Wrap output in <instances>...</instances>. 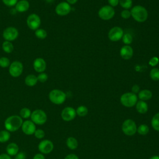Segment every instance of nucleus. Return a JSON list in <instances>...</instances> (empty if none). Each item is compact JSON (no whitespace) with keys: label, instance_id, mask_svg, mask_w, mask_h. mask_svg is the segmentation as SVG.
Here are the masks:
<instances>
[{"label":"nucleus","instance_id":"f257e3e1","mask_svg":"<svg viewBox=\"0 0 159 159\" xmlns=\"http://www.w3.org/2000/svg\"><path fill=\"white\" fill-rule=\"evenodd\" d=\"M23 123L22 119L18 115H12L7 118L4 121V127L9 132H15L18 130L22 126Z\"/></svg>","mask_w":159,"mask_h":159},{"label":"nucleus","instance_id":"f03ea898","mask_svg":"<svg viewBox=\"0 0 159 159\" xmlns=\"http://www.w3.org/2000/svg\"><path fill=\"white\" fill-rule=\"evenodd\" d=\"M130 13L132 18L138 22H144L147 19L148 16L147 9L140 5L132 7Z\"/></svg>","mask_w":159,"mask_h":159},{"label":"nucleus","instance_id":"7ed1b4c3","mask_svg":"<svg viewBox=\"0 0 159 159\" xmlns=\"http://www.w3.org/2000/svg\"><path fill=\"white\" fill-rule=\"evenodd\" d=\"M138 101V97L137 94L127 92L121 95L120 98V102L122 106L126 107H132L135 106Z\"/></svg>","mask_w":159,"mask_h":159},{"label":"nucleus","instance_id":"20e7f679","mask_svg":"<svg viewBox=\"0 0 159 159\" xmlns=\"http://www.w3.org/2000/svg\"><path fill=\"white\" fill-rule=\"evenodd\" d=\"M48 98L52 103L57 105H60L65 101L66 95L63 91L58 89H54L50 91L49 93Z\"/></svg>","mask_w":159,"mask_h":159},{"label":"nucleus","instance_id":"39448f33","mask_svg":"<svg viewBox=\"0 0 159 159\" xmlns=\"http://www.w3.org/2000/svg\"><path fill=\"white\" fill-rule=\"evenodd\" d=\"M137 124L135 122L131 119H127L125 120L122 124V130L123 133L127 136H132L137 132Z\"/></svg>","mask_w":159,"mask_h":159},{"label":"nucleus","instance_id":"423d86ee","mask_svg":"<svg viewBox=\"0 0 159 159\" xmlns=\"http://www.w3.org/2000/svg\"><path fill=\"white\" fill-rule=\"evenodd\" d=\"M31 120L37 125H43L47 120V116L45 111L42 109H35L32 112Z\"/></svg>","mask_w":159,"mask_h":159},{"label":"nucleus","instance_id":"0eeeda50","mask_svg":"<svg viewBox=\"0 0 159 159\" xmlns=\"http://www.w3.org/2000/svg\"><path fill=\"white\" fill-rule=\"evenodd\" d=\"M115 10L114 7L109 5H106L101 7L98 11V16L104 20H108L114 17Z\"/></svg>","mask_w":159,"mask_h":159},{"label":"nucleus","instance_id":"6e6552de","mask_svg":"<svg viewBox=\"0 0 159 159\" xmlns=\"http://www.w3.org/2000/svg\"><path fill=\"white\" fill-rule=\"evenodd\" d=\"M23 65L19 61H14L9 66V73L10 75L14 78H17L23 71Z\"/></svg>","mask_w":159,"mask_h":159},{"label":"nucleus","instance_id":"1a4fd4ad","mask_svg":"<svg viewBox=\"0 0 159 159\" xmlns=\"http://www.w3.org/2000/svg\"><path fill=\"white\" fill-rule=\"evenodd\" d=\"M27 25L28 27L33 30L38 29L41 24L40 17L36 14H31L27 18Z\"/></svg>","mask_w":159,"mask_h":159},{"label":"nucleus","instance_id":"9d476101","mask_svg":"<svg viewBox=\"0 0 159 159\" xmlns=\"http://www.w3.org/2000/svg\"><path fill=\"white\" fill-rule=\"evenodd\" d=\"M124 34V30L121 27L115 26L109 30L108 32V38L111 41L117 42L122 39Z\"/></svg>","mask_w":159,"mask_h":159},{"label":"nucleus","instance_id":"9b49d317","mask_svg":"<svg viewBox=\"0 0 159 159\" xmlns=\"http://www.w3.org/2000/svg\"><path fill=\"white\" fill-rule=\"evenodd\" d=\"M19 36V31L14 27H8L2 32V37L6 41H13Z\"/></svg>","mask_w":159,"mask_h":159},{"label":"nucleus","instance_id":"f8f14e48","mask_svg":"<svg viewBox=\"0 0 159 159\" xmlns=\"http://www.w3.org/2000/svg\"><path fill=\"white\" fill-rule=\"evenodd\" d=\"M53 142L48 139H45L40 142L38 145V150L42 154H48L53 150Z\"/></svg>","mask_w":159,"mask_h":159},{"label":"nucleus","instance_id":"ddd939ff","mask_svg":"<svg viewBox=\"0 0 159 159\" xmlns=\"http://www.w3.org/2000/svg\"><path fill=\"white\" fill-rule=\"evenodd\" d=\"M76 109L70 106L65 107L61 112V119L66 122H70L73 120L76 117Z\"/></svg>","mask_w":159,"mask_h":159},{"label":"nucleus","instance_id":"4468645a","mask_svg":"<svg viewBox=\"0 0 159 159\" xmlns=\"http://www.w3.org/2000/svg\"><path fill=\"white\" fill-rule=\"evenodd\" d=\"M71 10L70 4L66 1L60 2L55 7V12L57 15L60 16H65L68 15Z\"/></svg>","mask_w":159,"mask_h":159},{"label":"nucleus","instance_id":"2eb2a0df","mask_svg":"<svg viewBox=\"0 0 159 159\" xmlns=\"http://www.w3.org/2000/svg\"><path fill=\"white\" fill-rule=\"evenodd\" d=\"M21 129L24 134L31 135L34 134L36 130V126L31 120H26L23 122Z\"/></svg>","mask_w":159,"mask_h":159},{"label":"nucleus","instance_id":"dca6fc26","mask_svg":"<svg viewBox=\"0 0 159 159\" xmlns=\"http://www.w3.org/2000/svg\"><path fill=\"white\" fill-rule=\"evenodd\" d=\"M33 67L34 70L37 73H40L44 72L47 67L46 61L42 58H37L33 62Z\"/></svg>","mask_w":159,"mask_h":159},{"label":"nucleus","instance_id":"f3484780","mask_svg":"<svg viewBox=\"0 0 159 159\" xmlns=\"http://www.w3.org/2000/svg\"><path fill=\"white\" fill-rule=\"evenodd\" d=\"M134 50L130 45H124L120 50V55L124 60H129L133 57Z\"/></svg>","mask_w":159,"mask_h":159},{"label":"nucleus","instance_id":"a211bd4d","mask_svg":"<svg viewBox=\"0 0 159 159\" xmlns=\"http://www.w3.org/2000/svg\"><path fill=\"white\" fill-rule=\"evenodd\" d=\"M16 6V10L19 12H24L27 11L30 7V4L27 0L19 1Z\"/></svg>","mask_w":159,"mask_h":159},{"label":"nucleus","instance_id":"6ab92c4d","mask_svg":"<svg viewBox=\"0 0 159 159\" xmlns=\"http://www.w3.org/2000/svg\"><path fill=\"white\" fill-rule=\"evenodd\" d=\"M135 109L136 111L141 114H144L147 112L148 111V104L145 101H138L135 104Z\"/></svg>","mask_w":159,"mask_h":159},{"label":"nucleus","instance_id":"aec40b11","mask_svg":"<svg viewBox=\"0 0 159 159\" xmlns=\"http://www.w3.org/2000/svg\"><path fill=\"white\" fill-rule=\"evenodd\" d=\"M152 96H153V94L150 90L145 89L140 90L139 91V93H138L137 97L140 100L146 101L150 100L152 98Z\"/></svg>","mask_w":159,"mask_h":159},{"label":"nucleus","instance_id":"412c9836","mask_svg":"<svg viewBox=\"0 0 159 159\" xmlns=\"http://www.w3.org/2000/svg\"><path fill=\"white\" fill-rule=\"evenodd\" d=\"M19 148L17 143L11 142L9 143L6 147V152L10 156H15L19 152Z\"/></svg>","mask_w":159,"mask_h":159},{"label":"nucleus","instance_id":"4be33fe9","mask_svg":"<svg viewBox=\"0 0 159 159\" xmlns=\"http://www.w3.org/2000/svg\"><path fill=\"white\" fill-rule=\"evenodd\" d=\"M25 84L30 87L34 86H35L37 82H38V80H37V77L33 75V74H30L28 75L25 78V80H24Z\"/></svg>","mask_w":159,"mask_h":159},{"label":"nucleus","instance_id":"5701e85b","mask_svg":"<svg viewBox=\"0 0 159 159\" xmlns=\"http://www.w3.org/2000/svg\"><path fill=\"white\" fill-rule=\"evenodd\" d=\"M66 145L70 150H75L78 146V142L77 139L73 137H69L66 140Z\"/></svg>","mask_w":159,"mask_h":159},{"label":"nucleus","instance_id":"b1692460","mask_svg":"<svg viewBox=\"0 0 159 159\" xmlns=\"http://www.w3.org/2000/svg\"><path fill=\"white\" fill-rule=\"evenodd\" d=\"M151 125L152 128L157 132H159V112L153 115L151 120Z\"/></svg>","mask_w":159,"mask_h":159},{"label":"nucleus","instance_id":"393cba45","mask_svg":"<svg viewBox=\"0 0 159 159\" xmlns=\"http://www.w3.org/2000/svg\"><path fill=\"white\" fill-rule=\"evenodd\" d=\"M2 48L4 52L7 53H11L14 50V45L11 42L5 40L2 44Z\"/></svg>","mask_w":159,"mask_h":159},{"label":"nucleus","instance_id":"a878e982","mask_svg":"<svg viewBox=\"0 0 159 159\" xmlns=\"http://www.w3.org/2000/svg\"><path fill=\"white\" fill-rule=\"evenodd\" d=\"M76 115L80 117H84L88 113V109L86 106L84 105H81L78 106L76 109Z\"/></svg>","mask_w":159,"mask_h":159},{"label":"nucleus","instance_id":"bb28decb","mask_svg":"<svg viewBox=\"0 0 159 159\" xmlns=\"http://www.w3.org/2000/svg\"><path fill=\"white\" fill-rule=\"evenodd\" d=\"M11 137L10 132L7 130H2L0 131V142L5 143L7 142Z\"/></svg>","mask_w":159,"mask_h":159},{"label":"nucleus","instance_id":"cd10ccee","mask_svg":"<svg viewBox=\"0 0 159 159\" xmlns=\"http://www.w3.org/2000/svg\"><path fill=\"white\" fill-rule=\"evenodd\" d=\"M137 132L140 135H146L149 132V127L145 124H140L137 127Z\"/></svg>","mask_w":159,"mask_h":159},{"label":"nucleus","instance_id":"c85d7f7f","mask_svg":"<svg viewBox=\"0 0 159 159\" xmlns=\"http://www.w3.org/2000/svg\"><path fill=\"white\" fill-rule=\"evenodd\" d=\"M149 76L151 80L153 81H158L159 80V68H153L150 70Z\"/></svg>","mask_w":159,"mask_h":159},{"label":"nucleus","instance_id":"c756f323","mask_svg":"<svg viewBox=\"0 0 159 159\" xmlns=\"http://www.w3.org/2000/svg\"><path fill=\"white\" fill-rule=\"evenodd\" d=\"M32 112L28 107H23L20 111V117L22 119H28L30 117Z\"/></svg>","mask_w":159,"mask_h":159},{"label":"nucleus","instance_id":"7c9ffc66","mask_svg":"<svg viewBox=\"0 0 159 159\" xmlns=\"http://www.w3.org/2000/svg\"><path fill=\"white\" fill-rule=\"evenodd\" d=\"M35 35L39 39H45L47 36V32L45 29L39 28L35 30Z\"/></svg>","mask_w":159,"mask_h":159},{"label":"nucleus","instance_id":"2f4dec72","mask_svg":"<svg viewBox=\"0 0 159 159\" xmlns=\"http://www.w3.org/2000/svg\"><path fill=\"white\" fill-rule=\"evenodd\" d=\"M119 4L124 9H129L132 6V0H119Z\"/></svg>","mask_w":159,"mask_h":159},{"label":"nucleus","instance_id":"473e14b6","mask_svg":"<svg viewBox=\"0 0 159 159\" xmlns=\"http://www.w3.org/2000/svg\"><path fill=\"white\" fill-rule=\"evenodd\" d=\"M122 42H124V43L125 45H129L130 44L132 43V40H133V38H132V36L130 34L125 33V34H124V35L122 36Z\"/></svg>","mask_w":159,"mask_h":159},{"label":"nucleus","instance_id":"72a5a7b5","mask_svg":"<svg viewBox=\"0 0 159 159\" xmlns=\"http://www.w3.org/2000/svg\"><path fill=\"white\" fill-rule=\"evenodd\" d=\"M10 60L8 58L5 57H2L0 58V66L1 68H7L10 65Z\"/></svg>","mask_w":159,"mask_h":159},{"label":"nucleus","instance_id":"f704fd0d","mask_svg":"<svg viewBox=\"0 0 159 159\" xmlns=\"http://www.w3.org/2000/svg\"><path fill=\"white\" fill-rule=\"evenodd\" d=\"M34 135L37 139H42L43 138H44V137L45 135V133L44 130H43L42 129H38L35 130Z\"/></svg>","mask_w":159,"mask_h":159},{"label":"nucleus","instance_id":"c9c22d12","mask_svg":"<svg viewBox=\"0 0 159 159\" xmlns=\"http://www.w3.org/2000/svg\"><path fill=\"white\" fill-rule=\"evenodd\" d=\"M37 77L38 81L40 82V83H45L48 80V75L47 73H45L44 72L40 73Z\"/></svg>","mask_w":159,"mask_h":159},{"label":"nucleus","instance_id":"e433bc0d","mask_svg":"<svg viewBox=\"0 0 159 159\" xmlns=\"http://www.w3.org/2000/svg\"><path fill=\"white\" fill-rule=\"evenodd\" d=\"M159 63V58L157 57H153L151 58L148 61L149 65H150L152 67H155L157 66Z\"/></svg>","mask_w":159,"mask_h":159},{"label":"nucleus","instance_id":"4c0bfd02","mask_svg":"<svg viewBox=\"0 0 159 159\" xmlns=\"http://www.w3.org/2000/svg\"><path fill=\"white\" fill-rule=\"evenodd\" d=\"M120 16L123 19H128L131 17V13L130 11H129V9H124L121 11Z\"/></svg>","mask_w":159,"mask_h":159},{"label":"nucleus","instance_id":"58836bf2","mask_svg":"<svg viewBox=\"0 0 159 159\" xmlns=\"http://www.w3.org/2000/svg\"><path fill=\"white\" fill-rule=\"evenodd\" d=\"M2 1L6 6L12 7L17 4L18 0H2Z\"/></svg>","mask_w":159,"mask_h":159},{"label":"nucleus","instance_id":"ea45409f","mask_svg":"<svg viewBox=\"0 0 159 159\" xmlns=\"http://www.w3.org/2000/svg\"><path fill=\"white\" fill-rule=\"evenodd\" d=\"M14 159H26V155L23 152H19L17 154L15 155Z\"/></svg>","mask_w":159,"mask_h":159},{"label":"nucleus","instance_id":"a19ab883","mask_svg":"<svg viewBox=\"0 0 159 159\" xmlns=\"http://www.w3.org/2000/svg\"><path fill=\"white\" fill-rule=\"evenodd\" d=\"M131 90H132V93L137 94L139 93V91H140V86L138 85V84H134L132 86V88H131Z\"/></svg>","mask_w":159,"mask_h":159},{"label":"nucleus","instance_id":"79ce46f5","mask_svg":"<svg viewBox=\"0 0 159 159\" xmlns=\"http://www.w3.org/2000/svg\"><path fill=\"white\" fill-rule=\"evenodd\" d=\"M109 6L111 7H116L119 4V0H107Z\"/></svg>","mask_w":159,"mask_h":159},{"label":"nucleus","instance_id":"37998d69","mask_svg":"<svg viewBox=\"0 0 159 159\" xmlns=\"http://www.w3.org/2000/svg\"><path fill=\"white\" fill-rule=\"evenodd\" d=\"M64 159H79L78 157L74 153H70L67 155Z\"/></svg>","mask_w":159,"mask_h":159},{"label":"nucleus","instance_id":"c03bdc74","mask_svg":"<svg viewBox=\"0 0 159 159\" xmlns=\"http://www.w3.org/2000/svg\"><path fill=\"white\" fill-rule=\"evenodd\" d=\"M32 159H45V156L43 155V154L41 153H39L35 154Z\"/></svg>","mask_w":159,"mask_h":159},{"label":"nucleus","instance_id":"a18cd8bd","mask_svg":"<svg viewBox=\"0 0 159 159\" xmlns=\"http://www.w3.org/2000/svg\"><path fill=\"white\" fill-rule=\"evenodd\" d=\"M0 159H11V156L7 153H1L0 155Z\"/></svg>","mask_w":159,"mask_h":159},{"label":"nucleus","instance_id":"49530a36","mask_svg":"<svg viewBox=\"0 0 159 159\" xmlns=\"http://www.w3.org/2000/svg\"><path fill=\"white\" fill-rule=\"evenodd\" d=\"M66 2H67L69 4L71 5V4H76L78 0H66Z\"/></svg>","mask_w":159,"mask_h":159},{"label":"nucleus","instance_id":"de8ad7c7","mask_svg":"<svg viewBox=\"0 0 159 159\" xmlns=\"http://www.w3.org/2000/svg\"><path fill=\"white\" fill-rule=\"evenodd\" d=\"M149 159H159V155H153Z\"/></svg>","mask_w":159,"mask_h":159}]
</instances>
